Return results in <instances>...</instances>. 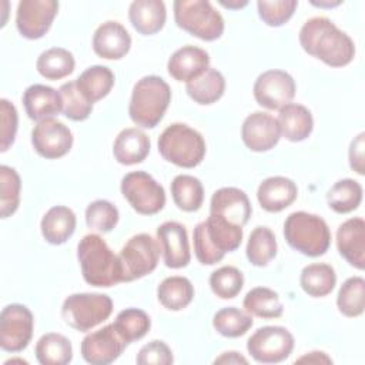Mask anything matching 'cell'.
Here are the masks:
<instances>
[{
    "label": "cell",
    "instance_id": "24",
    "mask_svg": "<svg viewBox=\"0 0 365 365\" xmlns=\"http://www.w3.org/2000/svg\"><path fill=\"white\" fill-rule=\"evenodd\" d=\"M298 197L297 184L282 175L265 178L257 190V200L262 210L268 212H279L288 208Z\"/></svg>",
    "mask_w": 365,
    "mask_h": 365
},
{
    "label": "cell",
    "instance_id": "18",
    "mask_svg": "<svg viewBox=\"0 0 365 365\" xmlns=\"http://www.w3.org/2000/svg\"><path fill=\"white\" fill-rule=\"evenodd\" d=\"M157 241L168 268L178 269L190 264L191 252L187 230L181 222L165 221L157 228Z\"/></svg>",
    "mask_w": 365,
    "mask_h": 365
},
{
    "label": "cell",
    "instance_id": "35",
    "mask_svg": "<svg viewBox=\"0 0 365 365\" xmlns=\"http://www.w3.org/2000/svg\"><path fill=\"white\" fill-rule=\"evenodd\" d=\"M171 197L174 204L185 211H198L204 201V187L202 182L188 174H180L171 181Z\"/></svg>",
    "mask_w": 365,
    "mask_h": 365
},
{
    "label": "cell",
    "instance_id": "25",
    "mask_svg": "<svg viewBox=\"0 0 365 365\" xmlns=\"http://www.w3.org/2000/svg\"><path fill=\"white\" fill-rule=\"evenodd\" d=\"M150 137L137 127L124 128L118 133L113 144V155L123 165L143 163L150 154Z\"/></svg>",
    "mask_w": 365,
    "mask_h": 365
},
{
    "label": "cell",
    "instance_id": "31",
    "mask_svg": "<svg viewBox=\"0 0 365 365\" xmlns=\"http://www.w3.org/2000/svg\"><path fill=\"white\" fill-rule=\"evenodd\" d=\"M336 284L335 269L325 262H314L302 268L299 285L312 298H322L332 292Z\"/></svg>",
    "mask_w": 365,
    "mask_h": 365
},
{
    "label": "cell",
    "instance_id": "16",
    "mask_svg": "<svg viewBox=\"0 0 365 365\" xmlns=\"http://www.w3.org/2000/svg\"><path fill=\"white\" fill-rule=\"evenodd\" d=\"M31 145L40 157L57 160L71 150L73 133L64 123L56 118H46L33 127Z\"/></svg>",
    "mask_w": 365,
    "mask_h": 365
},
{
    "label": "cell",
    "instance_id": "39",
    "mask_svg": "<svg viewBox=\"0 0 365 365\" xmlns=\"http://www.w3.org/2000/svg\"><path fill=\"white\" fill-rule=\"evenodd\" d=\"M252 324V315L235 307L221 308L212 317L214 329L225 338H238L245 335Z\"/></svg>",
    "mask_w": 365,
    "mask_h": 365
},
{
    "label": "cell",
    "instance_id": "19",
    "mask_svg": "<svg viewBox=\"0 0 365 365\" xmlns=\"http://www.w3.org/2000/svg\"><path fill=\"white\" fill-rule=\"evenodd\" d=\"M210 214L218 215L232 225L244 227L252 214V207L248 195L242 190L222 187L211 197Z\"/></svg>",
    "mask_w": 365,
    "mask_h": 365
},
{
    "label": "cell",
    "instance_id": "17",
    "mask_svg": "<svg viewBox=\"0 0 365 365\" xmlns=\"http://www.w3.org/2000/svg\"><path fill=\"white\" fill-rule=\"evenodd\" d=\"M241 138L245 147L254 153L269 151L281 138L277 118L264 111L248 114L241 125Z\"/></svg>",
    "mask_w": 365,
    "mask_h": 365
},
{
    "label": "cell",
    "instance_id": "40",
    "mask_svg": "<svg viewBox=\"0 0 365 365\" xmlns=\"http://www.w3.org/2000/svg\"><path fill=\"white\" fill-rule=\"evenodd\" d=\"M336 307L348 318L362 315L365 307V279L362 277H351L344 281L336 295Z\"/></svg>",
    "mask_w": 365,
    "mask_h": 365
},
{
    "label": "cell",
    "instance_id": "13",
    "mask_svg": "<svg viewBox=\"0 0 365 365\" xmlns=\"http://www.w3.org/2000/svg\"><path fill=\"white\" fill-rule=\"evenodd\" d=\"M128 342L118 332L114 322L87 334L80 345L81 356L91 365H108L127 348Z\"/></svg>",
    "mask_w": 365,
    "mask_h": 365
},
{
    "label": "cell",
    "instance_id": "30",
    "mask_svg": "<svg viewBox=\"0 0 365 365\" xmlns=\"http://www.w3.org/2000/svg\"><path fill=\"white\" fill-rule=\"evenodd\" d=\"M185 91L197 104L210 106L222 97L225 91V78L218 70L210 67L197 78L185 83Z\"/></svg>",
    "mask_w": 365,
    "mask_h": 365
},
{
    "label": "cell",
    "instance_id": "8",
    "mask_svg": "<svg viewBox=\"0 0 365 365\" xmlns=\"http://www.w3.org/2000/svg\"><path fill=\"white\" fill-rule=\"evenodd\" d=\"M113 312V301L107 294L80 292L68 295L61 305L63 321L76 331L87 332L100 325Z\"/></svg>",
    "mask_w": 365,
    "mask_h": 365
},
{
    "label": "cell",
    "instance_id": "11",
    "mask_svg": "<svg viewBox=\"0 0 365 365\" xmlns=\"http://www.w3.org/2000/svg\"><path fill=\"white\" fill-rule=\"evenodd\" d=\"M247 349L259 364H278L291 355L294 349V336L284 327H262L248 338Z\"/></svg>",
    "mask_w": 365,
    "mask_h": 365
},
{
    "label": "cell",
    "instance_id": "15",
    "mask_svg": "<svg viewBox=\"0 0 365 365\" xmlns=\"http://www.w3.org/2000/svg\"><path fill=\"white\" fill-rule=\"evenodd\" d=\"M57 11L56 0H21L17 4L16 27L24 38H41L50 30Z\"/></svg>",
    "mask_w": 365,
    "mask_h": 365
},
{
    "label": "cell",
    "instance_id": "50",
    "mask_svg": "<svg viewBox=\"0 0 365 365\" xmlns=\"http://www.w3.org/2000/svg\"><path fill=\"white\" fill-rule=\"evenodd\" d=\"M295 362H308V364H331L332 359L322 351H312L301 358H298Z\"/></svg>",
    "mask_w": 365,
    "mask_h": 365
},
{
    "label": "cell",
    "instance_id": "27",
    "mask_svg": "<svg viewBox=\"0 0 365 365\" xmlns=\"http://www.w3.org/2000/svg\"><path fill=\"white\" fill-rule=\"evenodd\" d=\"M128 19L140 34L153 36L165 24V4L161 0H134L128 7Z\"/></svg>",
    "mask_w": 365,
    "mask_h": 365
},
{
    "label": "cell",
    "instance_id": "20",
    "mask_svg": "<svg viewBox=\"0 0 365 365\" xmlns=\"http://www.w3.org/2000/svg\"><path fill=\"white\" fill-rule=\"evenodd\" d=\"M131 47V36L127 29L114 20L100 24L93 34L94 53L106 60L123 58Z\"/></svg>",
    "mask_w": 365,
    "mask_h": 365
},
{
    "label": "cell",
    "instance_id": "1",
    "mask_svg": "<svg viewBox=\"0 0 365 365\" xmlns=\"http://www.w3.org/2000/svg\"><path fill=\"white\" fill-rule=\"evenodd\" d=\"M299 44L305 53L329 67H344L354 60L355 44L352 38L328 17L308 19L299 30Z\"/></svg>",
    "mask_w": 365,
    "mask_h": 365
},
{
    "label": "cell",
    "instance_id": "22",
    "mask_svg": "<svg viewBox=\"0 0 365 365\" xmlns=\"http://www.w3.org/2000/svg\"><path fill=\"white\" fill-rule=\"evenodd\" d=\"M210 68V54L197 46H182L175 50L167 61L168 74L177 80L188 83Z\"/></svg>",
    "mask_w": 365,
    "mask_h": 365
},
{
    "label": "cell",
    "instance_id": "7",
    "mask_svg": "<svg viewBox=\"0 0 365 365\" xmlns=\"http://www.w3.org/2000/svg\"><path fill=\"white\" fill-rule=\"evenodd\" d=\"M174 20L180 29L204 41H214L224 33V19L207 0H175Z\"/></svg>",
    "mask_w": 365,
    "mask_h": 365
},
{
    "label": "cell",
    "instance_id": "4",
    "mask_svg": "<svg viewBox=\"0 0 365 365\" xmlns=\"http://www.w3.org/2000/svg\"><path fill=\"white\" fill-rule=\"evenodd\" d=\"M170 101L168 83L158 76H144L133 87L128 115L135 125L154 128L163 120Z\"/></svg>",
    "mask_w": 365,
    "mask_h": 365
},
{
    "label": "cell",
    "instance_id": "47",
    "mask_svg": "<svg viewBox=\"0 0 365 365\" xmlns=\"http://www.w3.org/2000/svg\"><path fill=\"white\" fill-rule=\"evenodd\" d=\"M0 151H7L16 138L19 115L13 103L6 98L0 100Z\"/></svg>",
    "mask_w": 365,
    "mask_h": 365
},
{
    "label": "cell",
    "instance_id": "46",
    "mask_svg": "<svg viewBox=\"0 0 365 365\" xmlns=\"http://www.w3.org/2000/svg\"><path fill=\"white\" fill-rule=\"evenodd\" d=\"M297 6V0H259L257 3L259 19L269 27H279L285 24L292 17Z\"/></svg>",
    "mask_w": 365,
    "mask_h": 365
},
{
    "label": "cell",
    "instance_id": "52",
    "mask_svg": "<svg viewBox=\"0 0 365 365\" xmlns=\"http://www.w3.org/2000/svg\"><path fill=\"white\" fill-rule=\"evenodd\" d=\"M220 4L227 7V9H241L244 6L248 4V1H238V0H232V1H224V0H220Z\"/></svg>",
    "mask_w": 365,
    "mask_h": 365
},
{
    "label": "cell",
    "instance_id": "29",
    "mask_svg": "<svg viewBox=\"0 0 365 365\" xmlns=\"http://www.w3.org/2000/svg\"><path fill=\"white\" fill-rule=\"evenodd\" d=\"M157 298L165 309L181 311L191 304L194 298V287L185 277H167L157 287Z\"/></svg>",
    "mask_w": 365,
    "mask_h": 365
},
{
    "label": "cell",
    "instance_id": "23",
    "mask_svg": "<svg viewBox=\"0 0 365 365\" xmlns=\"http://www.w3.org/2000/svg\"><path fill=\"white\" fill-rule=\"evenodd\" d=\"M21 100L27 117L37 123L63 111L61 96L50 86L31 84L24 90Z\"/></svg>",
    "mask_w": 365,
    "mask_h": 365
},
{
    "label": "cell",
    "instance_id": "9",
    "mask_svg": "<svg viewBox=\"0 0 365 365\" xmlns=\"http://www.w3.org/2000/svg\"><path fill=\"white\" fill-rule=\"evenodd\" d=\"M160 245L150 234L133 235L121 248L118 258L123 268V282H131L151 274L160 259Z\"/></svg>",
    "mask_w": 365,
    "mask_h": 365
},
{
    "label": "cell",
    "instance_id": "45",
    "mask_svg": "<svg viewBox=\"0 0 365 365\" xmlns=\"http://www.w3.org/2000/svg\"><path fill=\"white\" fill-rule=\"evenodd\" d=\"M120 214L114 204L107 200H96L86 208V224L97 232H110L115 228Z\"/></svg>",
    "mask_w": 365,
    "mask_h": 365
},
{
    "label": "cell",
    "instance_id": "53",
    "mask_svg": "<svg viewBox=\"0 0 365 365\" xmlns=\"http://www.w3.org/2000/svg\"><path fill=\"white\" fill-rule=\"evenodd\" d=\"M311 3L318 7H334V6L341 4V1H311Z\"/></svg>",
    "mask_w": 365,
    "mask_h": 365
},
{
    "label": "cell",
    "instance_id": "43",
    "mask_svg": "<svg viewBox=\"0 0 365 365\" xmlns=\"http://www.w3.org/2000/svg\"><path fill=\"white\" fill-rule=\"evenodd\" d=\"M208 282L214 295L221 299H232L244 287V275L238 268L224 265L211 272Z\"/></svg>",
    "mask_w": 365,
    "mask_h": 365
},
{
    "label": "cell",
    "instance_id": "2",
    "mask_svg": "<svg viewBox=\"0 0 365 365\" xmlns=\"http://www.w3.org/2000/svg\"><path fill=\"white\" fill-rule=\"evenodd\" d=\"M77 259L87 284L110 288L123 282L120 258L98 234H87L80 240L77 244Z\"/></svg>",
    "mask_w": 365,
    "mask_h": 365
},
{
    "label": "cell",
    "instance_id": "28",
    "mask_svg": "<svg viewBox=\"0 0 365 365\" xmlns=\"http://www.w3.org/2000/svg\"><path fill=\"white\" fill-rule=\"evenodd\" d=\"M77 218L71 208L66 205L51 207L41 218L40 230L43 238L53 245L64 244L76 231Z\"/></svg>",
    "mask_w": 365,
    "mask_h": 365
},
{
    "label": "cell",
    "instance_id": "5",
    "mask_svg": "<svg viewBox=\"0 0 365 365\" xmlns=\"http://www.w3.org/2000/svg\"><path fill=\"white\" fill-rule=\"evenodd\" d=\"M284 237L291 248L312 258L324 255L331 245V231L325 220L307 211H295L287 217Z\"/></svg>",
    "mask_w": 365,
    "mask_h": 365
},
{
    "label": "cell",
    "instance_id": "34",
    "mask_svg": "<svg viewBox=\"0 0 365 365\" xmlns=\"http://www.w3.org/2000/svg\"><path fill=\"white\" fill-rule=\"evenodd\" d=\"M76 60L71 51L63 47H51L44 50L37 61L36 68L38 74L47 80H60L74 71Z\"/></svg>",
    "mask_w": 365,
    "mask_h": 365
},
{
    "label": "cell",
    "instance_id": "42",
    "mask_svg": "<svg viewBox=\"0 0 365 365\" xmlns=\"http://www.w3.org/2000/svg\"><path fill=\"white\" fill-rule=\"evenodd\" d=\"M21 180L19 173L9 167L0 165V215L7 218L13 215L20 205Z\"/></svg>",
    "mask_w": 365,
    "mask_h": 365
},
{
    "label": "cell",
    "instance_id": "49",
    "mask_svg": "<svg viewBox=\"0 0 365 365\" xmlns=\"http://www.w3.org/2000/svg\"><path fill=\"white\" fill-rule=\"evenodd\" d=\"M364 147H365V133H359L349 145L348 158H349V167L356 174L364 175L365 173V164H364Z\"/></svg>",
    "mask_w": 365,
    "mask_h": 365
},
{
    "label": "cell",
    "instance_id": "41",
    "mask_svg": "<svg viewBox=\"0 0 365 365\" xmlns=\"http://www.w3.org/2000/svg\"><path fill=\"white\" fill-rule=\"evenodd\" d=\"M114 325L124 336V339L131 344L144 338L148 334L151 328V319L148 314L143 309L125 308L117 314Z\"/></svg>",
    "mask_w": 365,
    "mask_h": 365
},
{
    "label": "cell",
    "instance_id": "21",
    "mask_svg": "<svg viewBox=\"0 0 365 365\" xmlns=\"http://www.w3.org/2000/svg\"><path fill=\"white\" fill-rule=\"evenodd\" d=\"M336 248L349 265L365 268V221L361 217L349 218L338 227Z\"/></svg>",
    "mask_w": 365,
    "mask_h": 365
},
{
    "label": "cell",
    "instance_id": "37",
    "mask_svg": "<svg viewBox=\"0 0 365 365\" xmlns=\"http://www.w3.org/2000/svg\"><path fill=\"white\" fill-rule=\"evenodd\" d=\"M277 250L278 245L275 234L272 232L271 228L259 225L251 231L245 248V254L250 264H252L254 267L268 265L275 258Z\"/></svg>",
    "mask_w": 365,
    "mask_h": 365
},
{
    "label": "cell",
    "instance_id": "14",
    "mask_svg": "<svg viewBox=\"0 0 365 365\" xmlns=\"http://www.w3.org/2000/svg\"><path fill=\"white\" fill-rule=\"evenodd\" d=\"M295 80L284 70H267L254 83V98L267 110H279L295 97Z\"/></svg>",
    "mask_w": 365,
    "mask_h": 365
},
{
    "label": "cell",
    "instance_id": "26",
    "mask_svg": "<svg viewBox=\"0 0 365 365\" xmlns=\"http://www.w3.org/2000/svg\"><path fill=\"white\" fill-rule=\"evenodd\" d=\"M277 121L281 135L291 143L307 140L314 128L311 111L305 106L297 103H288L281 107Z\"/></svg>",
    "mask_w": 365,
    "mask_h": 365
},
{
    "label": "cell",
    "instance_id": "44",
    "mask_svg": "<svg viewBox=\"0 0 365 365\" xmlns=\"http://www.w3.org/2000/svg\"><path fill=\"white\" fill-rule=\"evenodd\" d=\"M63 101V114L71 121H84L93 111V104L81 94L76 80L61 84L58 88Z\"/></svg>",
    "mask_w": 365,
    "mask_h": 365
},
{
    "label": "cell",
    "instance_id": "51",
    "mask_svg": "<svg viewBox=\"0 0 365 365\" xmlns=\"http://www.w3.org/2000/svg\"><path fill=\"white\" fill-rule=\"evenodd\" d=\"M214 364H248V361L240 352L228 351V352H222L218 358H215Z\"/></svg>",
    "mask_w": 365,
    "mask_h": 365
},
{
    "label": "cell",
    "instance_id": "3",
    "mask_svg": "<svg viewBox=\"0 0 365 365\" xmlns=\"http://www.w3.org/2000/svg\"><path fill=\"white\" fill-rule=\"evenodd\" d=\"M242 235V227L232 225L221 217L210 214L205 221L197 224L194 228L195 257L202 265H214L227 252H232L241 245Z\"/></svg>",
    "mask_w": 365,
    "mask_h": 365
},
{
    "label": "cell",
    "instance_id": "32",
    "mask_svg": "<svg viewBox=\"0 0 365 365\" xmlns=\"http://www.w3.org/2000/svg\"><path fill=\"white\" fill-rule=\"evenodd\" d=\"M76 84L81 94L94 104L111 91L114 86V73L106 66H90L78 76V78H76Z\"/></svg>",
    "mask_w": 365,
    "mask_h": 365
},
{
    "label": "cell",
    "instance_id": "33",
    "mask_svg": "<svg viewBox=\"0 0 365 365\" xmlns=\"http://www.w3.org/2000/svg\"><path fill=\"white\" fill-rule=\"evenodd\" d=\"M34 354L41 365H67L73 359V346L64 335L48 332L40 336Z\"/></svg>",
    "mask_w": 365,
    "mask_h": 365
},
{
    "label": "cell",
    "instance_id": "36",
    "mask_svg": "<svg viewBox=\"0 0 365 365\" xmlns=\"http://www.w3.org/2000/svg\"><path fill=\"white\" fill-rule=\"evenodd\" d=\"M242 307L248 314L264 319L279 318L284 312V305L278 292L267 287H255L250 289L244 297Z\"/></svg>",
    "mask_w": 365,
    "mask_h": 365
},
{
    "label": "cell",
    "instance_id": "12",
    "mask_svg": "<svg viewBox=\"0 0 365 365\" xmlns=\"http://www.w3.org/2000/svg\"><path fill=\"white\" fill-rule=\"evenodd\" d=\"M34 329V317L23 304H9L0 314V348L20 352L27 348Z\"/></svg>",
    "mask_w": 365,
    "mask_h": 365
},
{
    "label": "cell",
    "instance_id": "38",
    "mask_svg": "<svg viewBox=\"0 0 365 365\" xmlns=\"http://www.w3.org/2000/svg\"><path fill=\"white\" fill-rule=\"evenodd\" d=\"M362 201V185L352 178L336 181L327 192L328 207L338 214H348L356 210Z\"/></svg>",
    "mask_w": 365,
    "mask_h": 365
},
{
    "label": "cell",
    "instance_id": "48",
    "mask_svg": "<svg viewBox=\"0 0 365 365\" xmlns=\"http://www.w3.org/2000/svg\"><path fill=\"white\" fill-rule=\"evenodd\" d=\"M135 362L138 365H170L174 362V356L173 351L164 341L154 339L140 348Z\"/></svg>",
    "mask_w": 365,
    "mask_h": 365
},
{
    "label": "cell",
    "instance_id": "6",
    "mask_svg": "<svg viewBox=\"0 0 365 365\" xmlns=\"http://www.w3.org/2000/svg\"><path fill=\"white\" fill-rule=\"evenodd\" d=\"M160 155L181 168H194L205 157L207 145L204 137L184 123H173L164 128L158 141Z\"/></svg>",
    "mask_w": 365,
    "mask_h": 365
},
{
    "label": "cell",
    "instance_id": "10",
    "mask_svg": "<svg viewBox=\"0 0 365 365\" xmlns=\"http://www.w3.org/2000/svg\"><path fill=\"white\" fill-rule=\"evenodd\" d=\"M120 190L131 208L141 215H154L165 205V191L145 171H131L121 178Z\"/></svg>",
    "mask_w": 365,
    "mask_h": 365
}]
</instances>
